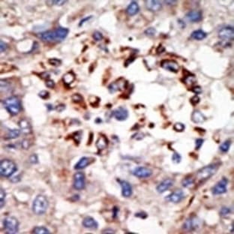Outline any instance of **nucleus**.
Wrapping results in <instances>:
<instances>
[{
	"label": "nucleus",
	"instance_id": "8",
	"mask_svg": "<svg viewBox=\"0 0 234 234\" xmlns=\"http://www.w3.org/2000/svg\"><path fill=\"white\" fill-rule=\"evenodd\" d=\"M218 37L222 41H225L226 44H230L228 41H233L234 38V29L231 26H226L223 27L218 32Z\"/></svg>",
	"mask_w": 234,
	"mask_h": 234
},
{
	"label": "nucleus",
	"instance_id": "46",
	"mask_svg": "<svg viewBox=\"0 0 234 234\" xmlns=\"http://www.w3.org/2000/svg\"><path fill=\"white\" fill-rule=\"evenodd\" d=\"M48 2H50L52 5H58V6H62L63 5L65 4L68 1H65V0H52V1H47Z\"/></svg>",
	"mask_w": 234,
	"mask_h": 234
},
{
	"label": "nucleus",
	"instance_id": "10",
	"mask_svg": "<svg viewBox=\"0 0 234 234\" xmlns=\"http://www.w3.org/2000/svg\"><path fill=\"white\" fill-rule=\"evenodd\" d=\"M38 36L39 37L42 41H46V42L59 41L56 29H53V30H49L44 32H40L38 35Z\"/></svg>",
	"mask_w": 234,
	"mask_h": 234
},
{
	"label": "nucleus",
	"instance_id": "30",
	"mask_svg": "<svg viewBox=\"0 0 234 234\" xmlns=\"http://www.w3.org/2000/svg\"><path fill=\"white\" fill-rule=\"evenodd\" d=\"M195 185V180L193 177L191 176H186L182 180V185L184 188H191Z\"/></svg>",
	"mask_w": 234,
	"mask_h": 234
},
{
	"label": "nucleus",
	"instance_id": "49",
	"mask_svg": "<svg viewBox=\"0 0 234 234\" xmlns=\"http://www.w3.org/2000/svg\"><path fill=\"white\" fill-rule=\"evenodd\" d=\"M29 161H30L31 164H38V156H37L36 154H33V155H32L30 157H29Z\"/></svg>",
	"mask_w": 234,
	"mask_h": 234
},
{
	"label": "nucleus",
	"instance_id": "23",
	"mask_svg": "<svg viewBox=\"0 0 234 234\" xmlns=\"http://www.w3.org/2000/svg\"><path fill=\"white\" fill-rule=\"evenodd\" d=\"M93 161L94 158H89V157H82V158L77 162V164H75L74 168L77 170H83V169L88 167Z\"/></svg>",
	"mask_w": 234,
	"mask_h": 234
},
{
	"label": "nucleus",
	"instance_id": "38",
	"mask_svg": "<svg viewBox=\"0 0 234 234\" xmlns=\"http://www.w3.org/2000/svg\"><path fill=\"white\" fill-rule=\"evenodd\" d=\"M10 84L5 80H1V91L2 92H7L10 89Z\"/></svg>",
	"mask_w": 234,
	"mask_h": 234
},
{
	"label": "nucleus",
	"instance_id": "50",
	"mask_svg": "<svg viewBox=\"0 0 234 234\" xmlns=\"http://www.w3.org/2000/svg\"><path fill=\"white\" fill-rule=\"evenodd\" d=\"M134 216L137 217V218H141V219H146V218L148 217V215L145 212H137V213L134 215Z\"/></svg>",
	"mask_w": 234,
	"mask_h": 234
},
{
	"label": "nucleus",
	"instance_id": "44",
	"mask_svg": "<svg viewBox=\"0 0 234 234\" xmlns=\"http://www.w3.org/2000/svg\"><path fill=\"white\" fill-rule=\"evenodd\" d=\"M200 101H201V98H200V97L198 95H195L194 96H193L190 99V103L193 106H196L197 104H199Z\"/></svg>",
	"mask_w": 234,
	"mask_h": 234
},
{
	"label": "nucleus",
	"instance_id": "60",
	"mask_svg": "<svg viewBox=\"0 0 234 234\" xmlns=\"http://www.w3.org/2000/svg\"><path fill=\"white\" fill-rule=\"evenodd\" d=\"M164 2L168 5H173L177 3V1H164Z\"/></svg>",
	"mask_w": 234,
	"mask_h": 234
},
{
	"label": "nucleus",
	"instance_id": "21",
	"mask_svg": "<svg viewBox=\"0 0 234 234\" xmlns=\"http://www.w3.org/2000/svg\"><path fill=\"white\" fill-rule=\"evenodd\" d=\"M83 226L85 228L89 229V230H95L98 228V223L92 217L87 216L84 218L82 222Z\"/></svg>",
	"mask_w": 234,
	"mask_h": 234
},
{
	"label": "nucleus",
	"instance_id": "40",
	"mask_svg": "<svg viewBox=\"0 0 234 234\" xmlns=\"http://www.w3.org/2000/svg\"><path fill=\"white\" fill-rule=\"evenodd\" d=\"M0 206H1V209L3 208V206H4V203H5V199L6 197V194L5 191L4 189L2 188H0Z\"/></svg>",
	"mask_w": 234,
	"mask_h": 234
},
{
	"label": "nucleus",
	"instance_id": "26",
	"mask_svg": "<svg viewBox=\"0 0 234 234\" xmlns=\"http://www.w3.org/2000/svg\"><path fill=\"white\" fill-rule=\"evenodd\" d=\"M76 79V76L73 72L70 71L65 74L64 76L62 77V81L64 83V85L67 87H70L71 85L74 83V81Z\"/></svg>",
	"mask_w": 234,
	"mask_h": 234
},
{
	"label": "nucleus",
	"instance_id": "34",
	"mask_svg": "<svg viewBox=\"0 0 234 234\" xmlns=\"http://www.w3.org/2000/svg\"><path fill=\"white\" fill-rule=\"evenodd\" d=\"M82 133L83 132L81 131H77L74 132L72 135V138L77 144V145H78L81 143V138H82Z\"/></svg>",
	"mask_w": 234,
	"mask_h": 234
},
{
	"label": "nucleus",
	"instance_id": "45",
	"mask_svg": "<svg viewBox=\"0 0 234 234\" xmlns=\"http://www.w3.org/2000/svg\"><path fill=\"white\" fill-rule=\"evenodd\" d=\"M38 96L42 99H47L50 97V93L46 90H42L38 93Z\"/></svg>",
	"mask_w": 234,
	"mask_h": 234
},
{
	"label": "nucleus",
	"instance_id": "24",
	"mask_svg": "<svg viewBox=\"0 0 234 234\" xmlns=\"http://www.w3.org/2000/svg\"><path fill=\"white\" fill-rule=\"evenodd\" d=\"M191 119V121L194 123H196V124H203L207 119L206 117L204 115V113L198 110H194L192 112Z\"/></svg>",
	"mask_w": 234,
	"mask_h": 234
},
{
	"label": "nucleus",
	"instance_id": "4",
	"mask_svg": "<svg viewBox=\"0 0 234 234\" xmlns=\"http://www.w3.org/2000/svg\"><path fill=\"white\" fill-rule=\"evenodd\" d=\"M17 171V165L12 160L3 159L0 163V175L2 177L8 178Z\"/></svg>",
	"mask_w": 234,
	"mask_h": 234
},
{
	"label": "nucleus",
	"instance_id": "22",
	"mask_svg": "<svg viewBox=\"0 0 234 234\" xmlns=\"http://www.w3.org/2000/svg\"><path fill=\"white\" fill-rule=\"evenodd\" d=\"M146 8L152 12H156L162 8V3L157 0H148L145 1Z\"/></svg>",
	"mask_w": 234,
	"mask_h": 234
},
{
	"label": "nucleus",
	"instance_id": "37",
	"mask_svg": "<svg viewBox=\"0 0 234 234\" xmlns=\"http://www.w3.org/2000/svg\"><path fill=\"white\" fill-rule=\"evenodd\" d=\"M185 128V126L182 122H176L174 125H173V129L177 132L184 131Z\"/></svg>",
	"mask_w": 234,
	"mask_h": 234
},
{
	"label": "nucleus",
	"instance_id": "43",
	"mask_svg": "<svg viewBox=\"0 0 234 234\" xmlns=\"http://www.w3.org/2000/svg\"><path fill=\"white\" fill-rule=\"evenodd\" d=\"M204 143V140L202 138H198L195 141V149L196 150H199L201 147H202L203 144Z\"/></svg>",
	"mask_w": 234,
	"mask_h": 234
},
{
	"label": "nucleus",
	"instance_id": "54",
	"mask_svg": "<svg viewBox=\"0 0 234 234\" xmlns=\"http://www.w3.org/2000/svg\"><path fill=\"white\" fill-rule=\"evenodd\" d=\"M112 212H113V214H112V216H113V218H116L117 217H118V215H119V209L118 206H114L113 209V210H112Z\"/></svg>",
	"mask_w": 234,
	"mask_h": 234
},
{
	"label": "nucleus",
	"instance_id": "7",
	"mask_svg": "<svg viewBox=\"0 0 234 234\" xmlns=\"http://www.w3.org/2000/svg\"><path fill=\"white\" fill-rule=\"evenodd\" d=\"M227 185L228 179L226 177H222L221 179L212 188V194L215 196L226 194L227 192Z\"/></svg>",
	"mask_w": 234,
	"mask_h": 234
},
{
	"label": "nucleus",
	"instance_id": "28",
	"mask_svg": "<svg viewBox=\"0 0 234 234\" xmlns=\"http://www.w3.org/2000/svg\"><path fill=\"white\" fill-rule=\"evenodd\" d=\"M21 130H18V129H11V130H9L8 131V133L5 135L3 138H4V140H6V141L16 139V138H19L20 135H21Z\"/></svg>",
	"mask_w": 234,
	"mask_h": 234
},
{
	"label": "nucleus",
	"instance_id": "6",
	"mask_svg": "<svg viewBox=\"0 0 234 234\" xmlns=\"http://www.w3.org/2000/svg\"><path fill=\"white\" fill-rule=\"evenodd\" d=\"M202 221L197 215H191L182 224V229L186 232H194L201 227Z\"/></svg>",
	"mask_w": 234,
	"mask_h": 234
},
{
	"label": "nucleus",
	"instance_id": "29",
	"mask_svg": "<svg viewBox=\"0 0 234 234\" xmlns=\"http://www.w3.org/2000/svg\"><path fill=\"white\" fill-rule=\"evenodd\" d=\"M182 82L186 86H188V87L193 86L196 83V77H195L194 74H192L190 72H188V74L185 75L184 78L182 80Z\"/></svg>",
	"mask_w": 234,
	"mask_h": 234
},
{
	"label": "nucleus",
	"instance_id": "16",
	"mask_svg": "<svg viewBox=\"0 0 234 234\" xmlns=\"http://www.w3.org/2000/svg\"><path fill=\"white\" fill-rule=\"evenodd\" d=\"M131 173L138 178L146 179L149 178L152 175V171L151 169L148 168V167H138L132 170Z\"/></svg>",
	"mask_w": 234,
	"mask_h": 234
},
{
	"label": "nucleus",
	"instance_id": "3",
	"mask_svg": "<svg viewBox=\"0 0 234 234\" xmlns=\"http://www.w3.org/2000/svg\"><path fill=\"white\" fill-rule=\"evenodd\" d=\"M49 206L47 198L42 194L37 195L32 203V212L37 215H42L47 212Z\"/></svg>",
	"mask_w": 234,
	"mask_h": 234
},
{
	"label": "nucleus",
	"instance_id": "20",
	"mask_svg": "<svg viewBox=\"0 0 234 234\" xmlns=\"http://www.w3.org/2000/svg\"><path fill=\"white\" fill-rule=\"evenodd\" d=\"M109 145V141L107 137L104 134H100L98 137V140L95 142V146L98 149V152H102L103 150L106 149Z\"/></svg>",
	"mask_w": 234,
	"mask_h": 234
},
{
	"label": "nucleus",
	"instance_id": "41",
	"mask_svg": "<svg viewBox=\"0 0 234 234\" xmlns=\"http://www.w3.org/2000/svg\"><path fill=\"white\" fill-rule=\"evenodd\" d=\"M49 63H50L51 65L58 67V66L61 65H62V61L60 59H58V58H50V59H49Z\"/></svg>",
	"mask_w": 234,
	"mask_h": 234
},
{
	"label": "nucleus",
	"instance_id": "59",
	"mask_svg": "<svg viewBox=\"0 0 234 234\" xmlns=\"http://www.w3.org/2000/svg\"><path fill=\"white\" fill-rule=\"evenodd\" d=\"M65 109V104H58V105L56 106V111L58 112H62Z\"/></svg>",
	"mask_w": 234,
	"mask_h": 234
},
{
	"label": "nucleus",
	"instance_id": "53",
	"mask_svg": "<svg viewBox=\"0 0 234 234\" xmlns=\"http://www.w3.org/2000/svg\"><path fill=\"white\" fill-rule=\"evenodd\" d=\"M45 84L46 86H47V87L50 88V89H53V88H54L55 87V82L53 80H47V81H46Z\"/></svg>",
	"mask_w": 234,
	"mask_h": 234
},
{
	"label": "nucleus",
	"instance_id": "32",
	"mask_svg": "<svg viewBox=\"0 0 234 234\" xmlns=\"http://www.w3.org/2000/svg\"><path fill=\"white\" fill-rule=\"evenodd\" d=\"M32 233L35 234H50V232L45 227H41H41H35L32 230Z\"/></svg>",
	"mask_w": 234,
	"mask_h": 234
},
{
	"label": "nucleus",
	"instance_id": "63",
	"mask_svg": "<svg viewBox=\"0 0 234 234\" xmlns=\"http://www.w3.org/2000/svg\"><path fill=\"white\" fill-rule=\"evenodd\" d=\"M95 123H97V124H99V123H101L102 122V119H101V118H97L96 119H95Z\"/></svg>",
	"mask_w": 234,
	"mask_h": 234
},
{
	"label": "nucleus",
	"instance_id": "14",
	"mask_svg": "<svg viewBox=\"0 0 234 234\" xmlns=\"http://www.w3.org/2000/svg\"><path fill=\"white\" fill-rule=\"evenodd\" d=\"M161 67L168 71L177 73L179 70V65L178 62L171 59H164L161 62Z\"/></svg>",
	"mask_w": 234,
	"mask_h": 234
},
{
	"label": "nucleus",
	"instance_id": "1",
	"mask_svg": "<svg viewBox=\"0 0 234 234\" xmlns=\"http://www.w3.org/2000/svg\"><path fill=\"white\" fill-rule=\"evenodd\" d=\"M3 107L11 116H17L21 111L22 106L17 96H10L2 101Z\"/></svg>",
	"mask_w": 234,
	"mask_h": 234
},
{
	"label": "nucleus",
	"instance_id": "13",
	"mask_svg": "<svg viewBox=\"0 0 234 234\" xmlns=\"http://www.w3.org/2000/svg\"><path fill=\"white\" fill-rule=\"evenodd\" d=\"M128 81H124V79L120 78L118 81L111 83L108 86V90L110 93H114L116 92H119L124 89H127Z\"/></svg>",
	"mask_w": 234,
	"mask_h": 234
},
{
	"label": "nucleus",
	"instance_id": "19",
	"mask_svg": "<svg viewBox=\"0 0 234 234\" xmlns=\"http://www.w3.org/2000/svg\"><path fill=\"white\" fill-rule=\"evenodd\" d=\"M186 18L191 23H198L203 19L202 11L199 10H191L185 15Z\"/></svg>",
	"mask_w": 234,
	"mask_h": 234
},
{
	"label": "nucleus",
	"instance_id": "5",
	"mask_svg": "<svg viewBox=\"0 0 234 234\" xmlns=\"http://www.w3.org/2000/svg\"><path fill=\"white\" fill-rule=\"evenodd\" d=\"M3 229L6 233L15 234L19 231V221L12 216L6 217L2 221Z\"/></svg>",
	"mask_w": 234,
	"mask_h": 234
},
{
	"label": "nucleus",
	"instance_id": "9",
	"mask_svg": "<svg viewBox=\"0 0 234 234\" xmlns=\"http://www.w3.org/2000/svg\"><path fill=\"white\" fill-rule=\"evenodd\" d=\"M73 187L77 191L83 190L86 188V176L83 172L78 171L74 175Z\"/></svg>",
	"mask_w": 234,
	"mask_h": 234
},
{
	"label": "nucleus",
	"instance_id": "17",
	"mask_svg": "<svg viewBox=\"0 0 234 234\" xmlns=\"http://www.w3.org/2000/svg\"><path fill=\"white\" fill-rule=\"evenodd\" d=\"M173 184H174V181H173V179H164L156 186L157 192L159 194H163L164 192L169 190V188H171L172 186L173 185Z\"/></svg>",
	"mask_w": 234,
	"mask_h": 234
},
{
	"label": "nucleus",
	"instance_id": "61",
	"mask_svg": "<svg viewBox=\"0 0 234 234\" xmlns=\"http://www.w3.org/2000/svg\"><path fill=\"white\" fill-rule=\"evenodd\" d=\"M71 200L73 201H77L80 200V196L79 194H74L73 197L71 198Z\"/></svg>",
	"mask_w": 234,
	"mask_h": 234
},
{
	"label": "nucleus",
	"instance_id": "12",
	"mask_svg": "<svg viewBox=\"0 0 234 234\" xmlns=\"http://www.w3.org/2000/svg\"><path fill=\"white\" fill-rule=\"evenodd\" d=\"M128 110L124 107H119L118 108L113 110L110 114V117H114L116 120L120 122L125 121L128 118Z\"/></svg>",
	"mask_w": 234,
	"mask_h": 234
},
{
	"label": "nucleus",
	"instance_id": "47",
	"mask_svg": "<svg viewBox=\"0 0 234 234\" xmlns=\"http://www.w3.org/2000/svg\"><path fill=\"white\" fill-rule=\"evenodd\" d=\"M30 146H31V144H30V141H29V140L24 139L21 141V146H22V148L24 149H28L30 147Z\"/></svg>",
	"mask_w": 234,
	"mask_h": 234
},
{
	"label": "nucleus",
	"instance_id": "15",
	"mask_svg": "<svg viewBox=\"0 0 234 234\" xmlns=\"http://www.w3.org/2000/svg\"><path fill=\"white\" fill-rule=\"evenodd\" d=\"M116 181L118 182L119 185L121 186L122 188V196L125 198H128L131 197L133 194V189H132L131 185L128 182L125 180H121L119 179H117Z\"/></svg>",
	"mask_w": 234,
	"mask_h": 234
},
{
	"label": "nucleus",
	"instance_id": "35",
	"mask_svg": "<svg viewBox=\"0 0 234 234\" xmlns=\"http://www.w3.org/2000/svg\"><path fill=\"white\" fill-rule=\"evenodd\" d=\"M171 159H172V161H173V164H179L180 162H181L182 156L179 153L175 152H173V155H172Z\"/></svg>",
	"mask_w": 234,
	"mask_h": 234
},
{
	"label": "nucleus",
	"instance_id": "58",
	"mask_svg": "<svg viewBox=\"0 0 234 234\" xmlns=\"http://www.w3.org/2000/svg\"><path fill=\"white\" fill-rule=\"evenodd\" d=\"M0 44H1V45H0V49H1L2 53V52L5 51L6 49H7V47H8L7 44H6L5 43L4 41H0Z\"/></svg>",
	"mask_w": 234,
	"mask_h": 234
},
{
	"label": "nucleus",
	"instance_id": "52",
	"mask_svg": "<svg viewBox=\"0 0 234 234\" xmlns=\"http://www.w3.org/2000/svg\"><path fill=\"white\" fill-rule=\"evenodd\" d=\"M144 134L139 132V133H137L135 134H134V136H132L131 138H134V139L137 140V141H141V140L144 139Z\"/></svg>",
	"mask_w": 234,
	"mask_h": 234
},
{
	"label": "nucleus",
	"instance_id": "56",
	"mask_svg": "<svg viewBox=\"0 0 234 234\" xmlns=\"http://www.w3.org/2000/svg\"><path fill=\"white\" fill-rule=\"evenodd\" d=\"M92 17H92V15H90V16L87 17H85V18H84V19H83V20H81V22H80V24H79V27H82V26L84 25V24H85L86 22H87V21H89V20L92 19Z\"/></svg>",
	"mask_w": 234,
	"mask_h": 234
},
{
	"label": "nucleus",
	"instance_id": "51",
	"mask_svg": "<svg viewBox=\"0 0 234 234\" xmlns=\"http://www.w3.org/2000/svg\"><path fill=\"white\" fill-rule=\"evenodd\" d=\"M191 91L196 94V95H199V94H201V92H202V88L199 87V86H194V87L191 88Z\"/></svg>",
	"mask_w": 234,
	"mask_h": 234
},
{
	"label": "nucleus",
	"instance_id": "57",
	"mask_svg": "<svg viewBox=\"0 0 234 234\" xmlns=\"http://www.w3.org/2000/svg\"><path fill=\"white\" fill-rule=\"evenodd\" d=\"M101 233H105V234H114L116 233V231L111 228H106L104 229V230H103Z\"/></svg>",
	"mask_w": 234,
	"mask_h": 234
},
{
	"label": "nucleus",
	"instance_id": "62",
	"mask_svg": "<svg viewBox=\"0 0 234 234\" xmlns=\"http://www.w3.org/2000/svg\"><path fill=\"white\" fill-rule=\"evenodd\" d=\"M46 107H47V110H48V111H52V110H53V109H54V108H53V105H52V104H46Z\"/></svg>",
	"mask_w": 234,
	"mask_h": 234
},
{
	"label": "nucleus",
	"instance_id": "39",
	"mask_svg": "<svg viewBox=\"0 0 234 234\" xmlns=\"http://www.w3.org/2000/svg\"><path fill=\"white\" fill-rule=\"evenodd\" d=\"M145 35L148 37H153L155 36V34H156V29L154 27H149L145 30L144 32Z\"/></svg>",
	"mask_w": 234,
	"mask_h": 234
},
{
	"label": "nucleus",
	"instance_id": "42",
	"mask_svg": "<svg viewBox=\"0 0 234 234\" xmlns=\"http://www.w3.org/2000/svg\"><path fill=\"white\" fill-rule=\"evenodd\" d=\"M92 38H94V40H95V41H100L103 39V38H104V37H103L102 33H101L100 32L96 31V32H94L93 35H92Z\"/></svg>",
	"mask_w": 234,
	"mask_h": 234
},
{
	"label": "nucleus",
	"instance_id": "11",
	"mask_svg": "<svg viewBox=\"0 0 234 234\" xmlns=\"http://www.w3.org/2000/svg\"><path fill=\"white\" fill-rule=\"evenodd\" d=\"M185 198V192L182 190H181V189H177V190L172 192L168 196L166 197L165 199L168 202L173 203V204H179L182 201H183Z\"/></svg>",
	"mask_w": 234,
	"mask_h": 234
},
{
	"label": "nucleus",
	"instance_id": "55",
	"mask_svg": "<svg viewBox=\"0 0 234 234\" xmlns=\"http://www.w3.org/2000/svg\"><path fill=\"white\" fill-rule=\"evenodd\" d=\"M39 76L41 77V78H42V79L45 80V81H47V80L50 79V74L49 73V72H43V73L40 74Z\"/></svg>",
	"mask_w": 234,
	"mask_h": 234
},
{
	"label": "nucleus",
	"instance_id": "33",
	"mask_svg": "<svg viewBox=\"0 0 234 234\" xmlns=\"http://www.w3.org/2000/svg\"><path fill=\"white\" fill-rule=\"evenodd\" d=\"M232 212H233V210L231 209V208L227 207V206H222L219 213L221 217L224 218V217H227L230 214H232Z\"/></svg>",
	"mask_w": 234,
	"mask_h": 234
},
{
	"label": "nucleus",
	"instance_id": "36",
	"mask_svg": "<svg viewBox=\"0 0 234 234\" xmlns=\"http://www.w3.org/2000/svg\"><path fill=\"white\" fill-rule=\"evenodd\" d=\"M71 99L74 103H75V104H79V103H81L83 101V96L81 94L75 93L71 96Z\"/></svg>",
	"mask_w": 234,
	"mask_h": 234
},
{
	"label": "nucleus",
	"instance_id": "27",
	"mask_svg": "<svg viewBox=\"0 0 234 234\" xmlns=\"http://www.w3.org/2000/svg\"><path fill=\"white\" fill-rule=\"evenodd\" d=\"M206 37H207V33L204 32V30H202V29L195 30L192 32L191 34V38L194 40H196V41H202V40L205 39Z\"/></svg>",
	"mask_w": 234,
	"mask_h": 234
},
{
	"label": "nucleus",
	"instance_id": "2",
	"mask_svg": "<svg viewBox=\"0 0 234 234\" xmlns=\"http://www.w3.org/2000/svg\"><path fill=\"white\" fill-rule=\"evenodd\" d=\"M220 165L218 163L215 164H211L202 167L198 170L197 173V178L200 182H204L214 176L218 171Z\"/></svg>",
	"mask_w": 234,
	"mask_h": 234
},
{
	"label": "nucleus",
	"instance_id": "48",
	"mask_svg": "<svg viewBox=\"0 0 234 234\" xmlns=\"http://www.w3.org/2000/svg\"><path fill=\"white\" fill-rule=\"evenodd\" d=\"M92 98H93L94 100H92L89 98V102H90L91 105H92V107L95 105H98L100 103V98L96 96H92Z\"/></svg>",
	"mask_w": 234,
	"mask_h": 234
},
{
	"label": "nucleus",
	"instance_id": "31",
	"mask_svg": "<svg viewBox=\"0 0 234 234\" xmlns=\"http://www.w3.org/2000/svg\"><path fill=\"white\" fill-rule=\"evenodd\" d=\"M232 144V141L231 140H227L226 141H224L223 144H221L219 146V150L221 151L222 153H227L228 152V151L230 150V146Z\"/></svg>",
	"mask_w": 234,
	"mask_h": 234
},
{
	"label": "nucleus",
	"instance_id": "18",
	"mask_svg": "<svg viewBox=\"0 0 234 234\" xmlns=\"http://www.w3.org/2000/svg\"><path fill=\"white\" fill-rule=\"evenodd\" d=\"M20 130L24 135H29L32 133V127L31 123L26 119H22L18 122Z\"/></svg>",
	"mask_w": 234,
	"mask_h": 234
},
{
	"label": "nucleus",
	"instance_id": "25",
	"mask_svg": "<svg viewBox=\"0 0 234 234\" xmlns=\"http://www.w3.org/2000/svg\"><path fill=\"white\" fill-rule=\"evenodd\" d=\"M140 11V6L136 1H132L126 8V13L129 16H134Z\"/></svg>",
	"mask_w": 234,
	"mask_h": 234
}]
</instances>
